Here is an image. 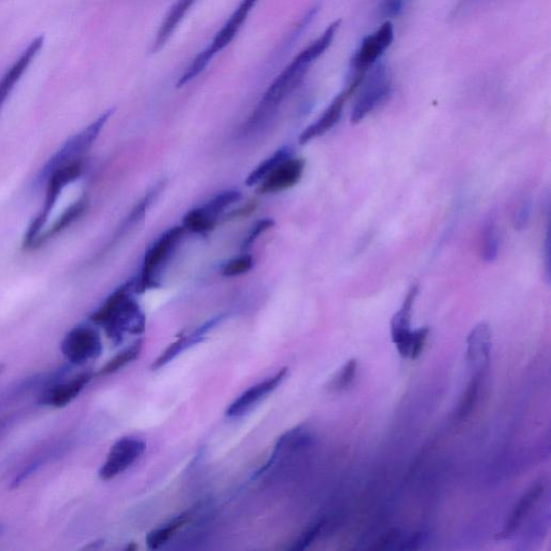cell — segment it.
I'll list each match as a JSON object with an SVG mask.
<instances>
[{
  "instance_id": "obj_1",
  "label": "cell",
  "mask_w": 551,
  "mask_h": 551,
  "mask_svg": "<svg viewBox=\"0 0 551 551\" xmlns=\"http://www.w3.org/2000/svg\"><path fill=\"white\" fill-rule=\"evenodd\" d=\"M339 26L341 21L333 22L312 45L295 56L268 88L257 109L253 111L247 124L248 130L259 129L275 116L282 102L300 86L310 67L331 47Z\"/></svg>"
},
{
  "instance_id": "obj_2",
  "label": "cell",
  "mask_w": 551,
  "mask_h": 551,
  "mask_svg": "<svg viewBox=\"0 0 551 551\" xmlns=\"http://www.w3.org/2000/svg\"><path fill=\"white\" fill-rule=\"evenodd\" d=\"M133 292L134 280H131L113 292L91 316V321L102 327L116 344L122 342L125 334L145 331V315L133 298Z\"/></svg>"
},
{
  "instance_id": "obj_3",
  "label": "cell",
  "mask_w": 551,
  "mask_h": 551,
  "mask_svg": "<svg viewBox=\"0 0 551 551\" xmlns=\"http://www.w3.org/2000/svg\"><path fill=\"white\" fill-rule=\"evenodd\" d=\"M112 113L113 109L106 111L100 118H97L86 127V129L70 137L66 143L54 153L53 157L49 159L46 165L41 168L36 180L38 185H42L56 168L83 160L84 155L90 151L96 139L100 136Z\"/></svg>"
},
{
  "instance_id": "obj_4",
  "label": "cell",
  "mask_w": 551,
  "mask_h": 551,
  "mask_svg": "<svg viewBox=\"0 0 551 551\" xmlns=\"http://www.w3.org/2000/svg\"><path fill=\"white\" fill-rule=\"evenodd\" d=\"M257 3L258 0H243V2L240 3L229 21L224 24L222 30L216 35L209 47L196 56L185 74L180 77L177 82L178 88L186 86L187 83L199 76L210 61L213 60L214 56L231 44L240 30V27H242L247 20L252 8L256 6Z\"/></svg>"
},
{
  "instance_id": "obj_5",
  "label": "cell",
  "mask_w": 551,
  "mask_h": 551,
  "mask_svg": "<svg viewBox=\"0 0 551 551\" xmlns=\"http://www.w3.org/2000/svg\"><path fill=\"white\" fill-rule=\"evenodd\" d=\"M361 83V92L351 111L350 121L357 124L374 110L388 101L392 93V80L389 68L383 63H376ZM359 88V89H360Z\"/></svg>"
},
{
  "instance_id": "obj_6",
  "label": "cell",
  "mask_w": 551,
  "mask_h": 551,
  "mask_svg": "<svg viewBox=\"0 0 551 551\" xmlns=\"http://www.w3.org/2000/svg\"><path fill=\"white\" fill-rule=\"evenodd\" d=\"M186 231L185 226H176V228L163 234L147 252L143 270H141L139 277L134 280L135 293H143L147 289L158 287L155 284L157 282L155 276L171 256Z\"/></svg>"
},
{
  "instance_id": "obj_7",
  "label": "cell",
  "mask_w": 551,
  "mask_h": 551,
  "mask_svg": "<svg viewBox=\"0 0 551 551\" xmlns=\"http://www.w3.org/2000/svg\"><path fill=\"white\" fill-rule=\"evenodd\" d=\"M61 350L66 360L73 365L95 360L103 351L101 334L87 324H80L65 335Z\"/></svg>"
},
{
  "instance_id": "obj_8",
  "label": "cell",
  "mask_w": 551,
  "mask_h": 551,
  "mask_svg": "<svg viewBox=\"0 0 551 551\" xmlns=\"http://www.w3.org/2000/svg\"><path fill=\"white\" fill-rule=\"evenodd\" d=\"M394 28L386 21L376 32L365 37L351 62L352 76L364 77L379 62L381 56L392 45Z\"/></svg>"
},
{
  "instance_id": "obj_9",
  "label": "cell",
  "mask_w": 551,
  "mask_h": 551,
  "mask_svg": "<svg viewBox=\"0 0 551 551\" xmlns=\"http://www.w3.org/2000/svg\"><path fill=\"white\" fill-rule=\"evenodd\" d=\"M146 449V442L138 437H123L111 447L98 475L103 480H111L119 476L143 457Z\"/></svg>"
},
{
  "instance_id": "obj_10",
  "label": "cell",
  "mask_w": 551,
  "mask_h": 551,
  "mask_svg": "<svg viewBox=\"0 0 551 551\" xmlns=\"http://www.w3.org/2000/svg\"><path fill=\"white\" fill-rule=\"evenodd\" d=\"M361 81L350 80L348 87L339 93L331 105L326 111L322 113V116L302 133L300 137V144L305 145L326 133H328L333 127L341 120L343 110L348 98L359 90Z\"/></svg>"
},
{
  "instance_id": "obj_11",
  "label": "cell",
  "mask_w": 551,
  "mask_h": 551,
  "mask_svg": "<svg viewBox=\"0 0 551 551\" xmlns=\"http://www.w3.org/2000/svg\"><path fill=\"white\" fill-rule=\"evenodd\" d=\"M492 331L487 322H480L466 338V360L474 374H484L490 360Z\"/></svg>"
},
{
  "instance_id": "obj_12",
  "label": "cell",
  "mask_w": 551,
  "mask_h": 551,
  "mask_svg": "<svg viewBox=\"0 0 551 551\" xmlns=\"http://www.w3.org/2000/svg\"><path fill=\"white\" fill-rule=\"evenodd\" d=\"M92 379L90 372L81 373L67 381H56L41 394L40 405L62 408L72 403Z\"/></svg>"
},
{
  "instance_id": "obj_13",
  "label": "cell",
  "mask_w": 551,
  "mask_h": 551,
  "mask_svg": "<svg viewBox=\"0 0 551 551\" xmlns=\"http://www.w3.org/2000/svg\"><path fill=\"white\" fill-rule=\"evenodd\" d=\"M419 287L413 286L407 292L404 302L397 313L394 314L391 320V338L392 342L397 347L400 356L405 357L406 348L413 334L412 318L413 308L417 300Z\"/></svg>"
},
{
  "instance_id": "obj_14",
  "label": "cell",
  "mask_w": 551,
  "mask_h": 551,
  "mask_svg": "<svg viewBox=\"0 0 551 551\" xmlns=\"http://www.w3.org/2000/svg\"><path fill=\"white\" fill-rule=\"evenodd\" d=\"M305 162L302 159L289 158L280 163L274 171L261 183L259 192L261 194H275L291 189L298 185L302 179Z\"/></svg>"
},
{
  "instance_id": "obj_15",
  "label": "cell",
  "mask_w": 551,
  "mask_h": 551,
  "mask_svg": "<svg viewBox=\"0 0 551 551\" xmlns=\"http://www.w3.org/2000/svg\"><path fill=\"white\" fill-rule=\"evenodd\" d=\"M44 44V36L35 38L22 52L20 58L12 64L6 74L0 79V109L3 108L11 92L16 88L17 83L27 72L28 67L31 66L42 47H44Z\"/></svg>"
},
{
  "instance_id": "obj_16",
  "label": "cell",
  "mask_w": 551,
  "mask_h": 551,
  "mask_svg": "<svg viewBox=\"0 0 551 551\" xmlns=\"http://www.w3.org/2000/svg\"><path fill=\"white\" fill-rule=\"evenodd\" d=\"M288 375V369H281L273 377L268 378L262 383L249 388L239 398H237L226 411V415L231 418L245 415L250 409L260 403L268 394L274 392L282 381Z\"/></svg>"
},
{
  "instance_id": "obj_17",
  "label": "cell",
  "mask_w": 551,
  "mask_h": 551,
  "mask_svg": "<svg viewBox=\"0 0 551 551\" xmlns=\"http://www.w3.org/2000/svg\"><path fill=\"white\" fill-rule=\"evenodd\" d=\"M543 492L544 484L536 483L524 493V496H522L515 505L510 519L507 520L505 528L501 533V538H508V536L512 535L520 527L522 521H524L532 511L533 506L539 501Z\"/></svg>"
},
{
  "instance_id": "obj_18",
  "label": "cell",
  "mask_w": 551,
  "mask_h": 551,
  "mask_svg": "<svg viewBox=\"0 0 551 551\" xmlns=\"http://www.w3.org/2000/svg\"><path fill=\"white\" fill-rule=\"evenodd\" d=\"M221 321H222L221 317L213 319L205 323L203 327L197 329L195 333L191 334L190 336L179 338L177 342L169 346L163 352V355L157 361L154 362V364L152 365V369L153 370L161 369V367H163L167 363L174 360L177 356H179L182 351H185L190 347L204 341L205 335L210 330H213L217 326V324Z\"/></svg>"
},
{
  "instance_id": "obj_19",
  "label": "cell",
  "mask_w": 551,
  "mask_h": 551,
  "mask_svg": "<svg viewBox=\"0 0 551 551\" xmlns=\"http://www.w3.org/2000/svg\"><path fill=\"white\" fill-rule=\"evenodd\" d=\"M195 3V0H177L171 11L167 14L164 22L162 23L160 30L155 37L153 51L157 52L161 50L166 41L171 38L175 32L177 26L185 18L186 14Z\"/></svg>"
},
{
  "instance_id": "obj_20",
  "label": "cell",
  "mask_w": 551,
  "mask_h": 551,
  "mask_svg": "<svg viewBox=\"0 0 551 551\" xmlns=\"http://www.w3.org/2000/svg\"><path fill=\"white\" fill-rule=\"evenodd\" d=\"M480 256L487 263L496 261L499 256L497 223L492 216L485 221L483 226L482 238H480Z\"/></svg>"
},
{
  "instance_id": "obj_21",
  "label": "cell",
  "mask_w": 551,
  "mask_h": 551,
  "mask_svg": "<svg viewBox=\"0 0 551 551\" xmlns=\"http://www.w3.org/2000/svg\"><path fill=\"white\" fill-rule=\"evenodd\" d=\"M190 518V514L185 513L168 522L167 525L151 531L147 536L148 548L158 549L165 545L177 531L188 524Z\"/></svg>"
},
{
  "instance_id": "obj_22",
  "label": "cell",
  "mask_w": 551,
  "mask_h": 551,
  "mask_svg": "<svg viewBox=\"0 0 551 551\" xmlns=\"http://www.w3.org/2000/svg\"><path fill=\"white\" fill-rule=\"evenodd\" d=\"M292 157V151L289 147H284L277 150L270 158L262 162L254 171L248 176L246 185L253 187L259 185L268 175H270L274 169L282 162Z\"/></svg>"
},
{
  "instance_id": "obj_23",
  "label": "cell",
  "mask_w": 551,
  "mask_h": 551,
  "mask_svg": "<svg viewBox=\"0 0 551 551\" xmlns=\"http://www.w3.org/2000/svg\"><path fill=\"white\" fill-rule=\"evenodd\" d=\"M216 223L217 219L210 216L203 207L189 211L183 218L185 229L196 234H205L214 230Z\"/></svg>"
},
{
  "instance_id": "obj_24",
  "label": "cell",
  "mask_w": 551,
  "mask_h": 551,
  "mask_svg": "<svg viewBox=\"0 0 551 551\" xmlns=\"http://www.w3.org/2000/svg\"><path fill=\"white\" fill-rule=\"evenodd\" d=\"M483 374H474L468 387H466L459 403L457 418L460 420L468 418L477 404L479 398L480 384Z\"/></svg>"
},
{
  "instance_id": "obj_25",
  "label": "cell",
  "mask_w": 551,
  "mask_h": 551,
  "mask_svg": "<svg viewBox=\"0 0 551 551\" xmlns=\"http://www.w3.org/2000/svg\"><path fill=\"white\" fill-rule=\"evenodd\" d=\"M141 349H143V342L138 341L132 344L130 347L122 350L119 355L111 359L101 370L100 375L107 376L115 374L123 369L126 365L134 362L140 355Z\"/></svg>"
},
{
  "instance_id": "obj_26",
  "label": "cell",
  "mask_w": 551,
  "mask_h": 551,
  "mask_svg": "<svg viewBox=\"0 0 551 551\" xmlns=\"http://www.w3.org/2000/svg\"><path fill=\"white\" fill-rule=\"evenodd\" d=\"M243 194L239 190H226L214 197L203 208L210 216L218 219L223 211L242 200Z\"/></svg>"
},
{
  "instance_id": "obj_27",
  "label": "cell",
  "mask_w": 551,
  "mask_h": 551,
  "mask_svg": "<svg viewBox=\"0 0 551 551\" xmlns=\"http://www.w3.org/2000/svg\"><path fill=\"white\" fill-rule=\"evenodd\" d=\"M357 373L358 361L356 359L349 360L331 381V389L336 392L347 390L355 381Z\"/></svg>"
},
{
  "instance_id": "obj_28",
  "label": "cell",
  "mask_w": 551,
  "mask_h": 551,
  "mask_svg": "<svg viewBox=\"0 0 551 551\" xmlns=\"http://www.w3.org/2000/svg\"><path fill=\"white\" fill-rule=\"evenodd\" d=\"M429 333L430 330L427 327L413 331L407 345L404 359L417 360L421 356L423 349H425Z\"/></svg>"
},
{
  "instance_id": "obj_29",
  "label": "cell",
  "mask_w": 551,
  "mask_h": 551,
  "mask_svg": "<svg viewBox=\"0 0 551 551\" xmlns=\"http://www.w3.org/2000/svg\"><path fill=\"white\" fill-rule=\"evenodd\" d=\"M253 259L249 254H244L229 263H226L222 270V275L225 277H235L244 275L252 270Z\"/></svg>"
},
{
  "instance_id": "obj_30",
  "label": "cell",
  "mask_w": 551,
  "mask_h": 551,
  "mask_svg": "<svg viewBox=\"0 0 551 551\" xmlns=\"http://www.w3.org/2000/svg\"><path fill=\"white\" fill-rule=\"evenodd\" d=\"M403 7L404 0H380L378 10L380 16L389 21L399 17Z\"/></svg>"
},
{
  "instance_id": "obj_31",
  "label": "cell",
  "mask_w": 551,
  "mask_h": 551,
  "mask_svg": "<svg viewBox=\"0 0 551 551\" xmlns=\"http://www.w3.org/2000/svg\"><path fill=\"white\" fill-rule=\"evenodd\" d=\"M274 225L275 221L270 218L261 219L256 224H254L253 228L245 239L243 249L246 250L251 247L262 233H265L266 231L272 229Z\"/></svg>"
},
{
  "instance_id": "obj_32",
  "label": "cell",
  "mask_w": 551,
  "mask_h": 551,
  "mask_svg": "<svg viewBox=\"0 0 551 551\" xmlns=\"http://www.w3.org/2000/svg\"><path fill=\"white\" fill-rule=\"evenodd\" d=\"M323 528V522H317V524L309 527L301 536L298 541L291 547L292 550H304L309 545H312L318 538Z\"/></svg>"
},
{
  "instance_id": "obj_33",
  "label": "cell",
  "mask_w": 551,
  "mask_h": 551,
  "mask_svg": "<svg viewBox=\"0 0 551 551\" xmlns=\"http://www.w3.org/2000/svg\"><path fill=\"white\" fill-rule=\"evenodd\" d=\"M532 214V203L526 200L517 208L514 215V228L518 231L525 230Z\"/></svg>"
},
{
  "instance_id": "obj_34",
  "label": "cell",
  "mask_w": 551,
  "mask_h": 551,
  "mask_svg": "<svg viewBox=\"0 0 551 551\" xmlns=\"http://www.w3.org/2000/svg\"><path fill=\"white\" fill-rule=\"evenodd\" d=\"M480 2H482V0H459V3L454 8V11H452V14H454V17L457 18Z\"/></svg>"
},
{
  "instance_id": "obj_35",
  "label": "cell",
  "mask_w": 551,
  "mask_h": 551,
  "mask_svg": "<svg viewBox=\"0 0 551 551\" xmlns=\"http://www.w3.org/2000/svg\"><path fill=\"white\" fill-rule=\"evenodd\" d=\"M544 270H545V278L547 281L550 280V240H549V232H547L546 240H545V248H544Z\"/></svg>"
},
{
  "instance_id": "obj_36",
  "label": "cell",
  "mask_w": 551,
  "mask_h": 551,
  "mask_svg": "<svg viewBox=\"0 0 551 551\" xmlns=\"http://www.w3.org/2000/svg\"><path fill=\"white\" fill-rule=\"evenodd\" d=\"M4 531H5L4 526L0 525V535H2L4 533Z\"/></svg>"
}]
</instances>
